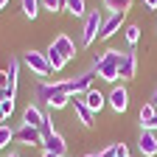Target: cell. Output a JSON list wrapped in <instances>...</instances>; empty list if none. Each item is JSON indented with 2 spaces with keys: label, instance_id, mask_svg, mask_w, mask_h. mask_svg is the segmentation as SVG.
<instances>
[{
  "label": "cell",
  "instance_id": "obj_7",
  "mask_svg": "<svg viewBox=\"0 0 157 157\" xmlns=\"http://www.w3.org/2000/svg\"><path fill=\"white\" fill-rule=\"evenodd\" d=\"M107 101H109V107H112L115 112H124V109L129 107V93H126V87L115 84V87H112V93L107 95Z\"/></svg>",
  "mask_w": 157,
  "mask_h": 157
},
{
  "label": "cell",
  "instance_id": "obj_25",
  "mask_svg": "<svg viewBox=\"0 0 157 157\" xmlns=\"http://www.w3.org/2000/svg\"><path fill=\"white\" fill-rule=\"evenodd\" d=\"M65 3H67V0H42V6L51 11V14H56V11H62L65 9Z\"/></svg>",
  "mask_w": 157,
  "mask_h": 157
},
{
  "label": "cell",
  "instance_id": "obj_13",
  "mask_svg": "<svg viewBox=\"0 0 157 157\" xmlns=\"http://www.w3.org/2000/svg\"><path fill=\"white\" fill-rule=\"evenodd\" d=\"M45 121H48V118L39 112V107H34V104L25 107V112H23V124H25V126H36V129H39Z\"/></svg>",
  "mask_w": 157,
  "mask_h": 157
},
{
  "label": "cell",
  "instance_id": "obj_18",
  "mask_svg": "<svg viewBox=\"0 0 157 157\" xmlns=\"http://www.w3.org/2000/svg\"><path fill=\"white\" fill-rule=\"evenodd\" d=\"M135 3V0H104V9L107 11H129V6Z\"/></svg>",
  "mask_w": 157,
  "mask_h": 157
},
{
  "label": "cell",
  "instance_id": "obj_9",
  "mask_svg": "<svg viewBox=\"0 0 157 157\" xmlns=\"http://www.w3.org/2000/svg\"><path fill=\"white\" fill-rule=\"evenodd\" d=\"M137 149L143 151V157H154L157 154V135L149 129H140V137H137Z\"/></svg>",
  "mask_w": 157,
  "mask_h": 157
},
{
  "label": "cell",
  "instance_id": "obj_33",
  "mask_svg": "<svg viewBox=\"0 0 157 157\" xmlns=\"http://www.w3.org/2000/svg\"><path fill=\"white\" fill-rule=\"evenodd\" d=\"M151 104H154V107H157V90H154V95H151Z\"/></svg>",
  "mask_w": 157,
  "mask_h": 157
},
{
  "label": "cell",
  "instance_id": "obj_30",
  "mask_svg": "<svg viewBox=\"0 0 157 157\" xmlns=\"http://www.w3.org/2000/svg\"><path fill=\"white\" fill-rule=\"evenodd\" d=\"M9 98H14V93H11V90H0V104L9 101Z\"/></svg>",
  "mask_w": 157,
  "mask_h": 157
},
{
  "label": "cell",
  "instance_id": "obj_5",
  "mask_svg": "<svg viewBox=\"0 0 157 157\" xmlns=\"http://www.w3.org/2000/svg\"><path fill=\"white\" fill-rule=\"evenodd\" d=\"M14 140H20V143H25V146H39L42 143V132H39L36 126H20V129H14Z\"/></svg>",
  "mask_w": 157,
  "mask_h": 157
},
{
  "label": "cell",
  "instance_id": "obj_37",
  "mask_svg": "<svg viewBox=\"0 0 157 157\" xmlns=\"http://www.w3.org/2000/svg\"><path fill=\"white\" fill-rule=\"evenodd\" d=\"M84 157H95V154H84Z\"/></svg>",
  "mask_w": 157,
  "mask_h": 157
},
{
  "label": "cell",
  "instance_id": "obj_2",
  "mask_svg": "<svg viewBox=\"0 0 157 157\" xmlns=\"http://www.w3.org/2000/svg\"><path fill=\"white\" fill-rule=\"evenodd\" d=\"M23 62H25V67H28L34 76H39V82H45V78H48L51 65H48V56H45V53H39V51H28V53H23Z\"/></svg>",
  "mask_w": 157,
  "mask_h": 157
},
{
  "label": "cell",
  "instance_id": "obj_22",
  "mask_svg": "<svg viewBox=\"0 0 157 157\" xmlns=\"http://www.w3.org/2000/svg\"><path fill=\"white\" fill-rule=\"evenodd\" d=\"M124 36H126L129 45H137V39H140V28H137L135 23L132 25H124Z\"/></svg>",
  "mask_w": 157,
  "mask_h": 157
},
{
  "label": "cell",
  "instance_id": "obj_19",
  "mask_svg": "<svg viewBox=\"0 0 157 157\" xmlns=\"http://www.w3.org/2000/svg\"><path fill=\"white\" fill-rule=\"evenodd\" d=\"M154 115H157V107H154L151 101L140 107V115H137V118H140V129H143V126H146V124L151 121V118H154Z\"/></svg>",
  "mask_w": 157,
  "mask_h": 157
},
{
  "label": "cell",
  "instance_id": "obj_36",
  "mask_svg": "<svg viewBox=\"0 0 157 157\" xmlns=\"http://www.w3.org/2000/svg\"><path fill=\"white\" fill-rule=\"evenodd\" d=\"M6 157H20V154H14V151H11V154H6Z\"/></svg>",
  "mask_w": 157,
  "mask_h": 157
},
{
  "label": "cell",
  "instance_id": "obj_14",
  "mask_svg": "<svg viewBox=\"0 0 157 157\" xmlns=\"http://www.w3.org/2000/svg\"><path fill=\"white\" fill-rule=\"evenodd\" d=\"M84 104H87L93 112H101L104 104H107V95H104L101 90H87V93H84Z\"/></svg>",
  "mask_w": 157,
  "mask_h": 157
},
{
  "label": "cell",
  "instance_id": "obj_21",
  "mask_svg": "<svg viewBox=\"0 0 157 157\" xmlns=\"http://www.w3.org/2000/svg\"><path fill=\"white\" fill-rule=\"evenodd\" d=\"M70 98H73V95H65V93H56V95L51 98V101H48V107H51V109H62V107H67V104H70Z\"/></svg>",
  "mask_w": 157,
  "mask_h": 157
},
{
  "label": "cell",
  "instance_id": "obj_6",
  "mask_svg": "<svg viewBox=\"0 0 157 157\" xmlns=\"http://www.w3.org/2000/svg\"><path fill=\"white\" fill-rule=\"evenodd\" d=\"M42 146H45V151H51L56 157H65L67 154V143H65V137L59 135V132H51L48 137H42Z\"/></svg>",
  "mask_w": 157,
  "mask_h": 157
},
{
  "label": "cell",
  "instance_id": "obj_34",
  "mask_svg": "<svg viewBox=\"0 0 157 157\" xmlns=\"http://www.w3.org/2000/svg\"><path fill=\"white\" fill-rule=\"evenodd\" d=\"M9 6V0H0V9H6Z\"/></svg>",
  "mask_w": 157,
  "mask_h": 157
},
{
  "label": "cell",
  "instance_id": "obj_35",
  "mask_svg": "<svg viewBox=\"0 0 157 157\" xmlns=\"http://www.w3.org/2000/svg\"><path fill=\"white\" fill-rule=\"evenodd\" d=\"M42 157H56V154H51V151H45V154H42Z\"/></svg>",
  "mask_w": 157,
  "mask_h": 157
},
{
  "label": "cell",
  "instance_id": "obj_10",
  "mask_svg": "<svg viewBox=\"0 0 157 157\" xmlns=\"http://www.w3.org/2000/svg\"><path fill=\"white\" fill-rule=\"evenodd\" d=\"M59 53H62L65 59H67V62H70V59L76 56V42H73V39L67 36V34H59V36H53V42H51Z\"/></svg>",
  "mask_w": 157,
  "mask_h": 157
},
{
  "label": "cell",
  "instance_id": "obj_26",
  "mask_svg": "<svg viewBox=\"0 0 157 157\" xmlns=\"http://www.w3.org/2000/svg\"><path fill=\"white\" fill-rule=\"evenodd\" d=\"M95 157H118V149H115V143H109V146H107L104 151H98Z\"/></svg>",
  "mask_w": 157,
  "mask_h": 157
},
{
  "label": "cell",
  "instance_id": "obj_16",
  "mask_svg": "<svg viewBox=\"0 0 157 157\" xmlns=\"http://www.w3.org/2000/svg\"><path fill=\"white\" fill-rule=\"evenodd\" d=\"M45 56H48V65H51V70H62L65 65H67V59L59 53L53 45H48V51H45Z\"/></svg>",
  "mask_w": 157,
  "mask_h": 157
},
{
  "label": "cell",
  "instance_id": "obj_12",
  "mask_svg": "<svg viewBox=\"0 0 157 157\" xmlns=\"http://www.w3.org/2000/svg\"><path fill=\"white\" fill-rule=\"evenodd\" d=\"M118 73H121V78H135V73H137V56L132 51L124 53L121 65H118Z\"/></svg>",
  "mask_w": 157,
  "mask_h": 157
},
{
  "label": "cell",
  "instance_id": "obj_4",
  "mask_svg": "<svg viewBox=\"0 0 157 157\" xmlns=\"http://www.w3.org/2000/svg\"><path fill=\"white\" fill-rule=\"evenodd\" d=\"M70 104H73V112H76V118H78V124L90 129V126L95 124V112L84 104V95H73V98H70Z\"/></svg>",
  "mask_w": 157,
  "mask_h": 157
},
{
  "label": "cell",
  "instance_id": "obj_3",
  "mask_svg": "<svg viewBox=\"0 0 157 157\" xmlns=\"http://www.w3.org/2000/svg\"><path fill=\"white\" fill-rule=\"evenodd\" d=\"M124 20H126L124 11H107V14H104V25H101L98 39H109V36H115L118 31L124 28Z\"/></svg>",
  "mask_w": 157,
  "mask_h": 157
},
{
  "label": "cell",
  "instance_id": "obj_31",
  "mask_svg": "<svg viewBox=\"0 0 157 157\" xmlns=\"http://www.w3.org/2000/svg\"><path fill=\"white\" fill-rule=\"evenodd\" d=\"M0 126H9V115H6L3 109H0Z\"/></svg>",
  "mask_w": 157,
  "mask_h": 157
},
{
  "label": "cell",
  "instance_id": "obj_1",
  "mask_svg": "<svg viewBox=\"0 0 157 157\" xmlns=\"http://www.w3.org/2000/svg\"><path fill=\"white\" fill-rule=\"evenodd\" d=\"M101 25H104V14H101V11H90L87 20H84V28H82V45H84V48H90L95 39H98Z\"/></svg>",
  "mask_w": 157,
  "mask_h": 157
},
{
  "label": "cell",
  "instance_id": "obj_23",
  "mask_svg": "<svg viewBox=\"0 0 157 157\" xmlns=\"http://www.w3.org/2000/svg\"><path fill=\"white\" fill-rule=\"evenodd\" d=\"M36 11H39V0H23V14H25L28 20H34Z\"/></svg>",
  "mask_w": 157,
  "mask_h": 157
},
{
  "label": "cell",
  "instance_id": "obj_29",
  "mask_svg": "<svg viewBox=\"0 0 157 157\" xmlns=\"http://www.w3.org/2000/svg\"><path fill=\"white\" fill-rule=\"evenodd\" d=\"M39 132H42V137H48V135L53 132V126H51V121H45L42 126H39Z\"/></svg>",
  "mask_w": 157,
  "mask_h": 157
},
{
  "label": "cell",
  "instance_id": "obj_20",
  "mask_svg": "<svg viewBox=\"0 0 157 157\" xmlns=\"http://www.w3.org/2000/svg\"><path fill=\"white\" fill-rule=\"evenodd\" d=\"M65 11H70L73 17H84V0H67V3H65Z\"/></svg>",
  "mask_w": 157,
  "mask_h": 157
},
{
  "label": "cell",
  "instance_id": "obj_8",
  "mask_svg": "<svg viewBox=\"0 0 157 157\" xmlns=\"http://www.w3.org/2000/svg\"><path fill=\"white\" fill-rule=\"evenodd\" d=\"M98 73H95V67H90V70H84V73H78L76 78H70L73 82V93L76 95H84L87 90H93V78H95Z\"/></svg>",
  "mask_w": 157,
  "mask_h": 157
},
{
  "label": "cell",
  "instance_id": "obj_24",
  "mask_svg": "<svg viewBox=\"0 0 157 157\" xmlns=\"http://www.w3.org/2000/svg\"><path fill=\"white\" fill-rule=\"evenodd\" d=\"M14 140V129L11 126H0V149H6Z\"/></svg>",
  "mask_w": 157,
  "mask_h": 157
},
{
  "label": "cell",
  "instance_id": "obj_15",
  "mask_svg": "<svg viewBox=\"0 0 157 157\" xmlns=\"http://www.w3.org/2000/svg\"><path fill=\"white\" fill-rule=\"evenodd\" d=\"M56 93H59V90H56V84H48V82H36V87H34L36 101H42V104H48Z\"/></svg>",
  "mask_w": 157,
  "mask_h": 157
},
{
  "label": "cell",
  "instance_id": "obj_28",
  "mask_svg": "<svg viewBox=\"0 0 157 157\" xmlns=\"http://www.w3.org/2000/svg\"><path fill=\"white\" fill-rule=\"evenodd\" d=\"M0 90H9V73L0 70Z\"/></svg>",
  "mask_w": 157,
  "mask_h": 157
},
{
  "label": "cell",
  "instance_id": "obj_11",
  "mask_svg": "<svg viewBox=\"0 0 157 157\" xmlns=\"http://www.w3.org/2000/svg\"><path fill=\"white\" fill-rule=\"evenodd\" d=\"M95 73H98V78H104V82H109V84H115L118 78H121V73H118V65L109 62V59L98 62V65H95Z\"/></svg>",
  "mask_w": 157,
  "mask_h": 157
},
{
  "label": "cell",
  "instance_id": "obj_17",
  "mask_svg": "<svg viewBox=\"0 0 157 157\" xmlns=\"http://www.w3.org/2000/svg\"><path fill=\"white\" fill-rule=\"evenodd\" d=\"M6 73H9V90L14 93V90H17V78H20V76H17V73H20V59H17V56H9Z\"/></svg>",
  "mask_w": 157,
  "mask_h": 157
},
{
  "label": "cell",
  "instance_id": "obj_27",
  "mask_svg": "<svg viewBox=\"0 0 157 157\" xmlns=\"http://www.w3.org/2000/svg\"><path fill=\"white\" fill-rule=\"evenodd\" d=\"M0 109H3L9 118H11V112H14V98H9V101H3V104H0Z\"/></svg>",
  "mask_w": 157,
  "mask_h": 157
},
{
  "label": "cell",
  "instance_id": "obj_32",
  "mask_svg": "<svg viewBox=\"0 0 157 157\" xmlns=\"http://www.w3.org/2000/svg\"><path fill=\"white\" fill-rule=\"evenodd\" d=\"M146 3V9H157V0H143Z\"/></svg>",
  "mask_w": 157,
  "mask_h": 157
}]
</instances>
